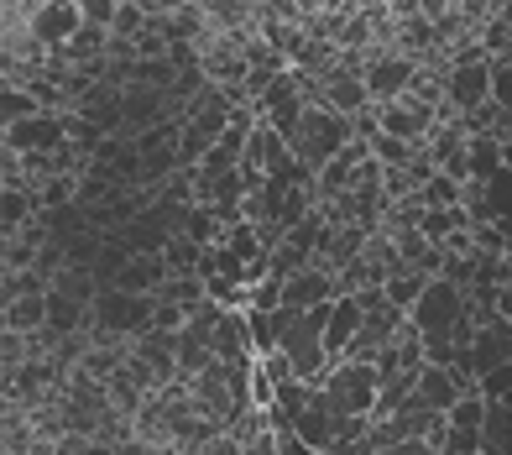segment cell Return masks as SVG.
Here are the masks:
<instances>
[{
    "instance_id": "9c48e42d",
    "label": "cell",
    "mask_w": 512,
    "mask_h": 455,
    "mask_svg": "<svg viewBox=\"0 0 512 455\" xmlns=\"http://www.w3.org/2000/svg\"><path fill=\"white\" fill-rule=\"evenodd\" d=\"M450 100L460 105V110H476L481 100H492V63H471L465 58L455 74H450Z\"/></svg>"
},
{
    "instance_id": "e0dca14e",
    "label": "cell",
    "mask_w": 512,
    "mask_h": 455,
    "mask_svg": "<svg viewBox=\"0 0 512 455\" xmlns=\"http://www.w3.org/2000/svg\"><path fill=\"white\" fill-rule=\"evenodd\" d=\"M476 393H481L486 403H512V367H497L492 377H481Z\"/></svg>"
},
{
    "instance_id": "ffe728a7",
    "label": "cell",
    "mask_w": 512,
    "mask_h": 455,
    "mask_svg": "<svg viewBox=\"0 0 512 455\" xmlns=\"http://www.w3.org/2000/svg\"><path fill=\"white\" fill-rule=\"evenodd\" d=\"M241 455H283V450H277V435H267V429H256V435H246Z\"/></svg>"
},
{
    "instance_id": "277c9868",
    "label": "cell",
    "mask_w": 512,
    "mask_h": 455,
    "mask_svg": "<svg viewBox=\"0 0 512 455\" xmlns=\"http://www.w3.org/2000/svg\"><path fill=\"white\" fill-rule=\"evenodd\" d=\"M465 367L481 377H492L497 367H512V320H492V325H476V340L465 346Z\"/></svg>"
},
{
    "instance_id": "7c38bea8",
    "label": "cell",
    "mask_w": 512,
    "mask_h": 455,
    "mask_svg": "<svg viewBox=\"0 0 512 455\" xmlns=\"http://www.w3.org/2000/svg\"><path fill=\"white\" fill-rule=\"evenodd\" d=\"M481 450L486 455H512V403H486Z\"/></svg>"
},
{
    "instance_id": "2e32d148",
    "label": "cell",
    "mask_w": 512,
    "mask_h": 455,
    "mask_svg": "<svg viewBox=\"0 0 512 455\" xmlns=\"http://www.w3.org/2000/svg\"><path fill=\"white\" fill-rule=\"evenodd\" d=\"M157 278H162V267H157V262H131V267H121V272H115V283H121V293L152 288Z\"/></svg>"
},
{
    "instance_id": "603a6c76",
    "label": "cell",
    "mask_w": 512,
    "mask_h": 455,
    "mask_svg": "<svg viewBox=\"0 0 512 455\" xmlns=\"http://www.w3.org/2000/svg\"><path fill=\"white\" fill-rule=\"evenodd\" d=\"M382 455H439L429 440H403V445H392V450H382Z\"/></svg>"
},
{
    "instance_id": "30bf717a",
    "label": "cell",
    "mask_w": 512,
    "mask_h": 455,
    "mask_svg": "<svg viewBox=\"0 0 512 455\" xmlns=\"http://www.w3.org/2000/svg\"><path fill=\"white\" fill-rule=\"evenodd\" d=\"M330 299H335V283L324 278V272H298V278L283 283V304L298 309V314H309V309L330 304Z\"/></svg>"
},
{
    "instance_id": "9a60e30c",
    "label": "cell",
    "mask_w": 512,
    "mask_h": 455,
    "mask_svg": "<svg viewBox=\"0 0 512 455\" xmlns=\"http://www.w3.org/2000/svg\"><path fill=\"white\" fill-rule=\"evenodd\" d=\"M492 105L512 116V48L492 63Z\"/></svg>"
},
{
    "instance_id": "3957f363",
    "label": "cell",
    "mask_w": 512,
    "mask_h": 455,
    "mask_svg": "<svg viewBox=\"0 0 512 455\" xmlns=\"http://www.w3.org/2000/svg\"><path fill=\"white\" fill-rule=\"evenodd\" d=\"M345 136H351V121H345L340 110H319V105H309V110H304V121H298V131L288 136V142H293L298 168H330L335 157L351 152V147H345Z\"/></svg>"
},
{
    "instance_id": "7402d4cb",
    "label": "cell",
    "mask_w": 512,
    "mask_h": 455,
    "mask_svg": "<svg viewBox=\"0 0 512 455\" xmlns=\"http://www.w3.org/2000/svg\"><path fill=\"white\" fill-rule=\"evenodd\" d=\"M121 6H110V0H84V21H110Z\"/></svg>"
},
{
    "instance_id": "44dd1931",
    "label": "cell",
    "mask_w": 512,
    "mask_h": 455,
    "mask_svg": "<svg viewBox=\"0 0 512 455\" xmlns=\"http://www.w3.org/2000/svg\"><path fill=\"white\" fill-rule=\"evenodd\" d=\"M424 199H429V204H450V210H455V199H460V189L450 184V178H434V184L424 189Z\"/></svg>"
},
{
    "instance_id": "7a4b0ae2",
    "label": "cell",
    "mask_w": 512,
    "mask_h": 455,
    "mask_svg": "<svg viewBox=\"0 0 512 455\" xmlns=\"http://www.w3.org/2000/svg\"><path fill=\"white\" fill-rule=\"evenodd\" d=\"M382 367L377 361H340V367H330V377L319 382L324 403L335 408V414L345 419H371L377 414V398H382Z\"/></svg>"
},
{
    "instance_id": "484cf974",
    "label": "cell",
    "mask_w": 512,
    "mask_h": 455,
    "mask_svg": "<svg viewBox=\"0 0 512 455\" xmlns=\"http://www.w3.org/2000/svg\"><path fill=\"white\" fill-rule=\"evenodd\" d=\"M507 16H512V6H507Z\"/></svg>"
},
{
    "instance_id": "ba28073f",
    "label": "cell",
    "mask_w": 512,
    "mask_h": 455,
    "mask_svg": "<svg viewBox=\"0 0 512 455\" xmlns=\"http://www.w3.org/2000/svg\"><path fill=\"white\" fill-rule=\"evenodd\" d=\"M460 398L465 393H460V382H455L450 367H424V372H418V388H413L418 408H429V414H450Z\"/></svg>"
},
{
    "instance_id": "8992f818",
    "label": "cell",
    "mask_w": 512,
    "mask_h": 455,
    "mask_svg": "<svg viewBox=\"0 0 512 455\" xmlns=\"http://www.w3.org/2000/svg\"><path fill=\"white\" fill-rule=\"evenodd\" d=\"M366 95L371 100H382V105H398V95L413 84V58H377L366 68Z\"/></svg>"
},
{
    "instance_id": "d6986e66",
    "label": "cell",
    "mask_w": 512,
    "mask_h": 455,
    "mask_svg": "<svg viewBox=\"0 0 512 455\" xmlns=\"http://www.w3.org/2000/svg\"><path fill=\"white\" fill-rule=\"evenodd\" d=\"M42 320H48V304H42V299H21L11 309V325H42Z\"/></svg>"
},
{
    "instance_id": "d4e9b609",
    "label": "cell",
    "mask_w": 512,
    "mask_h": 455,
    "mask_svg": "<svg viewBox=\"0 0 512 455\" xmlns=\"http://www.w3.org/2000/svg\"><path fill=\"white\" fill-rule=\"evenodd\" d=\"M189 220H194V225H189V236L204 241V236H209V215H189Z\"/></svg>"
},
{
    "instance_id": "5bb4252c",
    "label": "cell",
    "mask_w": 512,
    "mask_h": 455,
    "mask_svg": "<svg viewBox=\"0 0 512 455\" xmlns=\"http://www.w3.org/2000/svg\"><path fill=\"white\" fill-rule=\"evenodd\" d=\"M382 131L387 136H424L429 116L424 110H403V105H382Z\"/></svg>"
},
{
    "instance_id": "4fadbf2b",
    "label": "cell",
    "mask_w": 512,
    "mask_h": 455,
    "mask_svg": "<svg viewBox=\"0 0 512 455\" xmlns=\"http://www.w3.org/2000/svg\"><path fill=\"white\" fill-rule=\"evenodd\" d=\"M142 320H147V304L131 299V293H110V299L100 304V325H110V330H131Z\"/></svg>"
},
{
    "instance_id": "6da1fadb",
    "label": "cell",
    "mask_w": 512,
    "mask_h": 455,
    "mask_svg": "<svg viewBox=\"0 0 512 455\" xmlns=\"http://www.w3.org/2000/svg\"><path fill=\"white\" fill-rule=\"evenodd\" d=\"M408 320H413V330L424 335V340H460V351L476 340V330H471V304H465L460 283H450V278H429L424 299L408 309Z\"/></svg>"
},
{
    "instance_id": "5b68a950",
    "label": "cell",
    "mask_w": 512,
    "mask_h": 455,
    "mask_svg": "<svg viewBox=\"0 0 512 455\" xmlns=\"http://www.w3.org/2000/svg\"><path fill=\"white\" fill-rule=\"evenodd\" d=\"M361 325H366V309L356 304V293L335 299L330 325H324V351H330V367H340V361L351 356V340H356V330H361Z\"/></svg>"
},
{
    "instance_id": "52a82bcc",
    "label": "cell",
    "mask_w": 512,
    "mask_h": 455,
    "mask_svg": "<svg viewBox=\"0 0 512 455\" xmlns=\"http://www.w3.org/2000/svg\"><path fill=\"white\" fill-rule=\"evenodd\" d=\"M27 27L37 42H48V48H58V42H68L79 27H84V6H32Z\"/></svg>"
},
{
    "instance_id": "ac0fdd59",
    "label": "cell",
    "mask_w": 512,
    "mask_h": 455,
    "mask_svg": "<svg viewBox=\"0 0 512 455\" xmlns=\"http://www.w3.org/2000/svg\"><path fill=\"white\" fill-rule=\"evenodd\" d=\"M371 147H377V157H382V163H408V147L398 142V136H387V131H377V136H371Z\"/></svg>"
},
{
    "instance_id": "8fae6325",
    "label": "cell",
    "mask_w": 512,
    "mask_h": 455,
    "mask_svg": "<svg viewBox=\"0 0 512 455\" xmlns=\"http://www.w3.org/2000/svg\"><path fill=\"white\" fill-rule=\"evenodd\" d=\"M58 136H63V126H58V121H48V116H32V121H16V126H6V142H11L16 152L58 147Z\"/></svg>"
},
{
    "instance_id": "cb8c5ba5",
    "label": "cell",
    "mask_w": 512,
    "mask_h": 455,
    "mask_svg": "<svg viewBox=\"0 0 512 455\" xmlns=\"http://www.w3.org/2000/svg\"><path fill=\"white\" fill-rule=\"evenodd\" d=\"M21 215H27V204H21L16 194H6V225H16Z\"/></svg>"
}]
</instances>
